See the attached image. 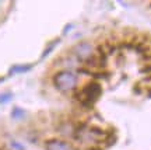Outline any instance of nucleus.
I'll use <instances>...</instances> for the list:
<instances>
[{
    "label": "nucleus",
    "instance_id": "1a4fd4ad",
    "mask_svg": "<svg viewBox=\"0 0 151 150\" xmlns=\"http://www.w3.org/2000/svg\"><path fill=\"white\" fill-rule=\"evenodd\" d=\"M141 72H143V73H151V63L143 66V67H141Z\"/></svg>",
    "mask_w": 151,
    "mask_h": 150
},
{
    "label": "nucleus",
    "instance_id": "20e7f679",
    "mask_svg": "<svg viewBox=\"0 0 151 150\" xmlns=\"http://www.w3.org/2000/svg\"><path fill=\"white\" fill-rule=\"evenodd\" d=\"M45 150H73L71 145L63 139H49L45 143Z\"/></svg>",
    "mask_w": 151,
    "mask_h": 150
},
{
    "label": "nucleus",
    "instance_id": "423d86ee",
    "mask_svg": "<svg viewBox=\"0 0 151 150\" xmlns=\"http://www.w3.org/2000/svg\"><path fill=\"white\" fill-rule=\"evenodd\" d=\"M11 117H13V119H24L27 117V112H25V109H22L20 107H14L11 111Z\"/></svg>",
    "mask_w": 151,
    "mask_h": 150
},
{
    "label": "nucleus",
    "instance_id": "6e6552de",
    "mask_svg": "<svg viewBox=\"0 0 151 150\" xmlns=\"http://www.w3.org/2000/svg\"><path fill=\"white\" fill-rule=\"evenodd\" d=\"M11 146L17 150H24V146H22L21 143H18V142H11Z\"/></svg>",
    "mask_w": 151,
    "mask_h": 150
},
{
    "label": "nucleus",
    "instance_id": "39448f33",
    "mask_svg": "<svg viewBox=\"0 0 151 150\" xmlns=\"http://www.w3.org/2000/svg\"><path fill=\"white\" fill-rule=\"evenodd\" d=\"M32 69V64H16L10 69V73L14 75V73H27Z\"/></svg>",
    "mask_w": 151,
    "mask_h": 150
},
{
    "label": "nucleus",
    "instance_id": "f03ea898",
    "mask_svg": "<svg viewBox=\"0 0 151 150\" xmlns=\"http://www.w3.org/2000/svg\"><path fill=\"white\" fill-rule=\"evenodd\" d=\"M101 94H102L101 84L98 81L92 80V81H88L86 86H83V88L77 91L74 94V97L83 107H92L95 104V101L101 97Z\"/></svg>",
    "mask_w": 151,
    "mask_h": 150
},
{
    "label": "nucleus",
    "instance_id": "f257e3e1",
    "mask_svg": "<svg viewBox=\"0 0 151 150\" xmlns=\"http://www.w3.org/2000/svg\"><path fill=\"white\" fill-rule=\"evenodd\" d=\"M52 83L59 93H63V94L71 93L78 86V73L77 70L60 69L53 75Z\"/></svg>",
    "mask_w": 151,
    "mask_h": 150
},
{
    "label": "nucleus",
    "instance_id": "7ed1b4c3",
    "mask_svg": "<svg viewBox=\"0 0 151 150\" xmlns=\"http://www.w3.org/2000/svg\"><path fill=\"white\" fill-rule=\"evenodd\" d=\"M71 54L78 59V62H88L95 55V46L90 41H80L71 48Z\"/></svg>",
    "mask_w": 151,
    "mask_h": 150
},
{
    "label": "nucleus",
    "instance_id": "0eeeda50",
    "mask_svg": "<svg viewBox=\"0 0 151 150\" xmlns=\"http://www.w3.org/2000/svg\"><path fill=\"white\" fill-rule=\"evenodd\" d=\"M11 98H13L11 93H1V94H0V104H6V102H9Z\"/></svg>",
    "mask_w": 151,
    "mask_h": 150
}]
</instances>
